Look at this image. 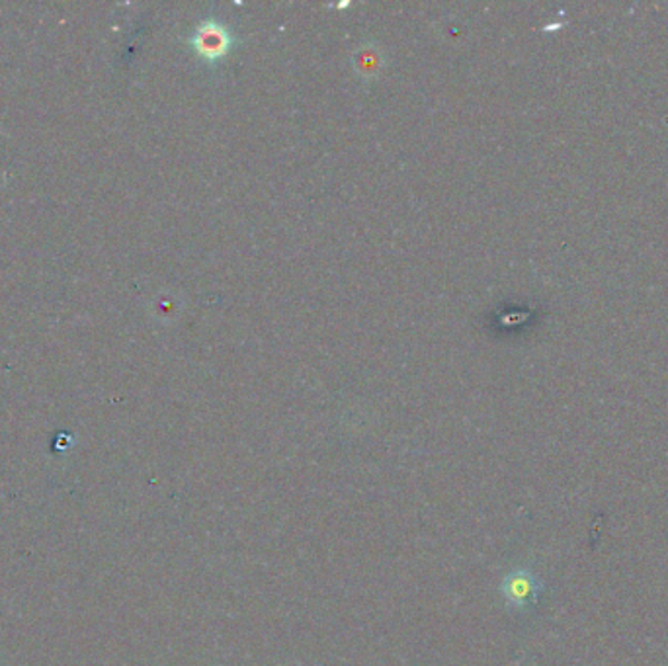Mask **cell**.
Returning a JSON list of instances; mask_svg holds the SVG:
<instances>
[{
	"label": "cell",
	"mask_w": 668,
	"mask_h": 666,
	"mask_svg": "<svg viewBox=\"0 0 668 666\" xmlns=\"http://www.w3.org/2000/svg\"><path fill=\"white\" fill-rule=\"evenodd\" d=\"M194 49L206 59V61H218L223 56L230 54L231 34L227 28H223L220 22L208 20L196 32L192 37Z\"/></svg>",
	"instance_id": "obj_1"
},
{
	"label": "cell",
	"mask_w": 668,
	"mask_h": 666,
	"mask_svg": "<svg viewBox=\"0 0 668 666\" xmlns=\"http://www.w3.org/2000/svg\"><path fill=\"white\" fill-rule=\"evenodd\" d=\"M540 591V581L531 575V573H526V571L513 573V575L506 579V583H504V593L508 596V600L516 604V606L531 603Z\"/></svg>",
	"instance_id": "obj_2"
}]
</instances>
